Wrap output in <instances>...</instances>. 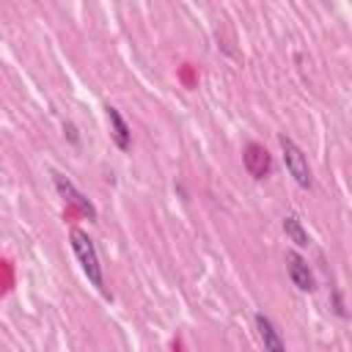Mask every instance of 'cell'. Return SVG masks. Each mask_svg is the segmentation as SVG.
<instances>
[{"mask_svg":"<svg viewBox=\"0 0 352 352\" xmlns=\"http://www.w3.org/2000/svg\"><path fill=\"white\" fill-rule=\"evenodd\" d=\"M69 239H72V250H74V256H77V261H80V267H82L85 278H88V280H91V283H94L104 297H110V294L104 292L102 261H99V253H96V245L91 242V236H88L82 228H72Z\"/></svg>","mask_w":352,"mask_h":352,"instance_id":"obj_1","label":"cell"},{"mask_svg":"<svg viewBox=\"0 0 352 352\" xmlns=\"http://www.w3.org/2000/svg\"><path fill=\"white\" fill-rule=\"evenodd\" d=\"M278 143H280V151H283L286 170L294 176V182H297L300 187H311L314 179H311V168H308V160H305L302 148H300L289 135H278Z\"/></svg>","mask_w":352,"mask_h":352,"instance_id":"obj_2","label":"cell"},{"mask_svg":"<svg viewBox=\"0 0 352 352\" xmlns=\"http://www.w3.org/2000/svg\"><path fill=\"white\" fill-rule=\"evenodd\" d=\"M52 184H55V190H58L69 204H74V206H77L88 220H96V206H94V204H91V201H88V198H85V195H82V192H80V190H77V187H74L63 173L52 170Z\"/></svg>","mask_w":352,"mask_h":352,"instance_id":"obj_3","label":"cell"},{"mask_svg":"<svg viewBox=\"0 0 352 352\" xmlns=\"http://www.w3.org/2000/svg\"><path fill=\"white\" fill-rule=\"evenodd\" d=\"M286 272H289L292 283H294L300 292H314V289H316V283H314V272H311L308 261H305L300 253H294V250L286 253Z\"/></svg>","mask_w":352,"mask_h":352,"instance_id":"obj_4","label":"cell"},{"mask_svg":"<svg viewBox=\"0 0 352 352\" xmlns=\"http://www.w3.org/2000/svg\"><path fill=\"white\" fill-rule=\"evenodd\" d=\"M242 162H245V170L253 176V179H264L272 168V160H270V151L261 146V143H248L245 146V154H242Z\"/></svg>","mask_w":352,"mask_h":352,"instance_id":"obj_5","label":"cell"},{"mask_svg":"<svg viewBox=\"0 0 352 352\" xmlns=\"http://www.w3.org/2000/svg\"><path fill=\"white\" fill-rule=\"evenodd\" d=\"M256 330H258V338L264 344V352H286V344H283V338H280V333L270 316L256 314Z\"/></svg>","mask_w":352,"mask_h":352,"instance_id":"obj_6","label":"cell"},{"mask_svg":"<svg viewBox=\"0 0 352 352\" xmlns=\"http://www.w3.org/2000/svg\"><path fill=\"white\" fill-rule=\"evenodd\" d=\"M104 110H107V121H110V138H113V143H116L121 151H126V148H129V143H132V132H129V126H126L124 116H121V113H118L113 104H107Z\"/></svg>","mask_w":352,"mask_h":352,"instance_id":"obj_7","label":"cell"},{"mask_svg":"<svg viewBox=\"0 0 352 352\" xmlns=\"http://www.w3.org/2000/svg\"><path fill=\"white\" fill-rule=\"evenodd\" d=\"M283 231H286V236H289L297 248H305V245H308V231L302 228V223H300L294 214H286V217H283Z\"/></svg>","mask_w":352,"mask_h":352,"instance_id":"obj_8","label":"cell"},{"mask_svg":"<svg viewBox=\"0 0 352 352\" xmlns=\"http://www.w3.org/2000/svg\"><path fill=\"white\" fill-rule=\"evenodd\" d=\"M63 129H66V135H69V140H72V143H80V138H77V129H74V124H66Z\"/></svg>","mask_w":352,"mask_h":352,"instance_id":"obj_9","label":"cell"}]
</instances>
